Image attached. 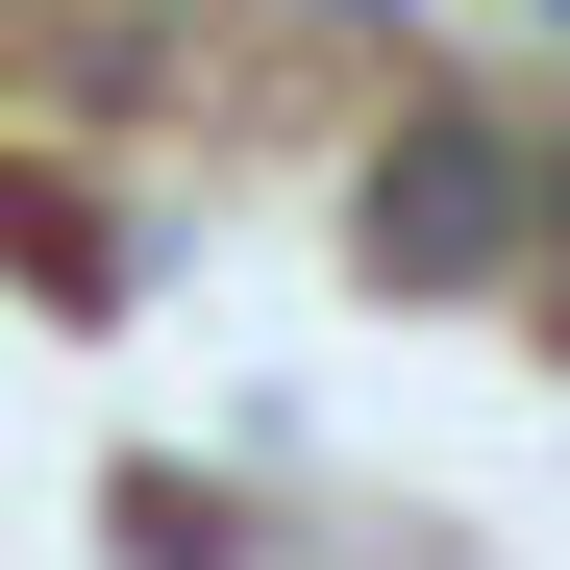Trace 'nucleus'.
I'll return each mask as SVG.
<instances>
[{"label":"nucleus","mask_w":570,"mask_h":570,"mask_svg":"<svg viewBox=\"0 0 570 570\" xmlns=\"http://www.w3.org/2000/svg\"><path fill=\"white\" fill-rule=\"evenodd\" d=\"M497 224H521V174L471 149V125H397V174H372V248H397V273H471Z\"/></svg>","instance_id":"1"},{"label":"nucleus","mask_w":570,"mask_h":570,"mask_svg":"<svg viewBox=\"0 0 570 570\" xmlns=\"http://www.w3.org/2000/svg\"><path fill=\"white\" fill-rule=\"evenodd\" d=\"M546 224H570V149H546Z\"/></svg>","instance_id":"2"},{"label":"nucleus","mask_w":570,"mask_h":570,"mask_svg":"<svg viewBox=\"0 0 570 570\" xmlns=\"http://www.w3.org/2000/svg\"><path fill=\"white\" fill-rule=\"evenodd\" d=\"M347 26H397V0H347Z\"/></svg>","instance_id":"3"}]
</instances>
